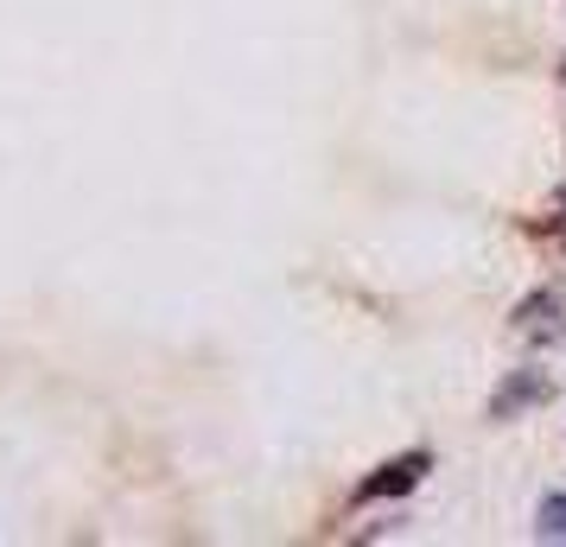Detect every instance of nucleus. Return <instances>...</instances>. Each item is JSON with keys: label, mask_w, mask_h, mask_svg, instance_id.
Here are the masks:
<instances>
[{"label": "nucleus", "mask_w": 566, "mask_h": 547, "mask_svg": "<svg viewBox=\"0 0 566 547\" xmlns=\"http://www.w3.org/2000/svg\"><path fill=\"white\" fill-rule=\"evenodd\" d=\"M535 401H547V376H541V369H515L510 382L490 395V414L496 420H522Z\"/></svg>", "instance_id": "obj_2"}, {"label": "nucleus", "mask_w": 566, "mask_h": 547, "mask_svg": "<svg viewBox=\"0 0 566 547\" xmlns=\"http://www.w3.org/2000/svg\"><path fill=\"white\" fill-rule=\"evenodd\" d=\"M554 235H560V249H566V198L554 204Z\"/></svg>", "instance_id": "obj_5"}, {"label": "nucleus", "mask_w": 566, "mask_h": 547, "mask_svg": "<svg viewBox=\"0 0 566 547\" xmlns=\"http://www.w3.org/2000/svg\"><path fill=\"white\" fill-rule=\"evenodd\" d=\"M560 77H566V64H560Z\"/></svg>", "instance_id": "obj_6"}, {"label": "nucleus", "mask_w": 566, "mask_h": 547, "mask_svg": "<svg viewBox=\"0 0 566 547\" xmlns=\"http://www.w3.org/2000/svg\"><path fill=\"white\" fill-rule=\"evenodd\" d=\"M515 338L522 344H560L566 338V299L560 293H528V299H522V306H515V325H510Z\"/></svg>", "instance_id": "obj_1"}, {"label": "nucleus", "mask_w": 566, "mask_h": 547, "mask_svg": "<svg viewBox=\"0 0 566 547\" xmlns=\"http://www.w3.org/2000/svg\"><path fill=\"white\" fill-rule=\"evenodd\" d=\"M427 465H433V459H427V452H408V459H388L382 471H376V477H369V484H363V503H369V496H401V491H413V484H420V477H427Z\"/></svg>", "instance_id": "obj_3"}, {"label": "nucleus", "mask_w": 566, "mask_h": 547, "mask_svg": "<svg viewBox=\"0 0 566 547\" xmlns=\"http://www.w3.org/2000/svg\"><path fill=\"white\" fill-rule=\"evenodd\" d=\"M541 535H566V496H547L541 503Z\"/></svg>", "instance_id": "obj_4"}]
</instances>
